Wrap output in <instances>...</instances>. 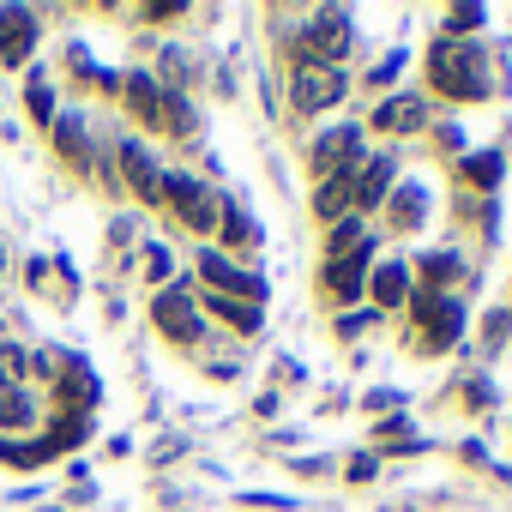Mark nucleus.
Masks as SVG:
<instances>
[{
    "label": "nucleus",
    "instance_id": "nucleus-19",
    "mask_svg": "<svg viewBox=\"0 0 512 512\" xmlns=\"http://www.w3.org/2000/svg\"><path fill=\"white\" fill-rule=\"evenodd\" d=\"M199 314L223 320L235 338H253V332L266 326V308H260V302H241V296H199Z\"/></svg>",
    "mask_w": 512,
    "mask_h": 512
},
{
    "label": "nucleus",
    "instance_id": "nucleus-22",
    "mask_svg": "<svg viewBox=\"0 0 512 512\" xmlns=\"http://www.w3.org/2000/svg\"><path fill=\"white\" fill-rule=\"evenodd\" d=\"M356 175H332V181H314V217L332 229V223H344V217H356V187H350Z\"/></svg>",
    "mask_w": 512,
    "mask_h": 512
},
{
    "label": "nucleus",
    "instance_id": "nucleus-25",
    "mask_svg": "<svg viewBox=\"0 0 512 512\" xmlns=\"http://www.w3.org/2000/svg\"><path fill=\"white\" fill-rule=\"evenodd\" d=\"M91 428H97L91 416H73V410H55V416H49V428H43V440L55 446V458H67V452H79V446L91 440Z\"/></svg>",
    "mask_w": 512,
    "mask_h": 512
},
{
    "label": "nucleus",
    "instance_id": "nucleus-38",
    "mask_svg": "<svg viewBox=\"0 0 512 512\" xmlns=\"http://www.w3.org/2000/svg\"><path fill=\"white\" fill-rule=\"evenodd\" d=\"M488 404H494V386L488 380H470L464 386V410H488Z\"/></svg>",
    "mask_w": 512,
    "mask_h": 512
},
{
    "label": "nucleus",
    "instance_id": "nucleus-23",
    "mask_svg": "<svg viewBox=\"0 0 512 512\" xmlns=\"http://www.w3.org/2000/svg\"><path fill=\"white\" fill-rule=\"evenodd\" d=\"M500 169H506V157H500V151H464L452 175H458V187H464V193H494V187H500Z\"/></svg>",
    "mask_w": 512,
    "mask_h": 512
},
{
    "label": "nucleus",
    "instance_id": "nucleus-31",
    "mask_svg": "<svg viewBox=\"0 0 512 512\" xmlns=\"http://www.w3.org/2000/svg\"><path fill=\"white\" fill-rule=\"evenodd\" d=\"M157 127L175 133V139H193V109H187L181 91H163V121H157Z\"/></svg>",
    "mask_w": 512,
    "mask_h": 512
},
{
    "label": "nucleus",
    "instance_id": "nucleus-18",
    "mask_svg": "<svg viewBox=\"0 0 512 512\" xmlns=\"http://www.w3.org/2000/svg\"><path fill=\"white\" fill-rule=\"evenodd\" d=\"M49 392H55V410H73V416H91V410L103 404V380H97L85 362H73Z\"/></svg>",
    "mask_w": 512,
    "mask_h": 512
},
{
    "label": "nucleus",
    "instance_id": "nucleus-7",
    "mask_svg": "<svg viewBox=\"0 0 512 512\" xmlns=\"http://www.w3.org/2000/svg\"><path fill=\"white\" fill-rule=\"evenodd\" d=\"M380 266V247H374V235L356 247V253H344V260H320V296L344 314V308H356L362 296H368V272Z\"/></svg>",
    "mask_w": 512,
    "mask_h": 512
},
{
    "label": "nucleus",
    "instance_id": "nucleus-28",
    "mask_svg": "<svg viewBox=\"0 0 512 512\" xmlns=\"http://www.w3.org/2000/svg\"><path fill=\"white\" fill-rule=\"evenodd\" d=\"M488 25V13L482 7H446V19H440V37H458V43H476V31Z\"/></svg>",
    "mask_w": 512,
    "mask_h": 512
},
{
    "label": "nucleus",
    "instance_id": "nucleus-8",
    "mask_svg": "<svg viewBox=\"0 0 512 512\" xmlns=\"http://www.w3.org/2000/svg\"><path fill=\"white\" fill-rule=\"evenodd\" d=\"M368 157V127H326L314 145H308V175L314 181H332V175H356Z\"/></svg>",
    "mask_w": 512,
    "mask_h": 512
},
{
    "label": "nucleus",
    "instance_id": "nucleus-27",
    "mask_svg": "<svg viewBox=\"0 0 512 512\" xmlns=\"http://www.w3.org/2000/svg\"><path fill=\"white\" fill-rule=\"evenodd\" d=\"M362 241H368V223H362V217L332 223V229H326V260H344V253H356Z\"/></svg>",
    "mask_w": 512,
    "mask_h": 512
},
{
    "label": "nucleus",
    "instance_id": "nucleus-6",
    "mask_svg": "<svg viewBox=\"0 0 512 512\" xmlns=\"http://www.w3.org/2000/svg\"><path fill=\"white\" fill-rule=\"evenodd\" d=\"M193 272H199L205 296H241V302H260V308H266V278H253L241 260H229V253H223L217 241H199Z\"/></svg>",
    "mask_w": 512,
    "mask_h": 512
},
{
    "label": "nucleus",
    "instance_id": "nucleus-29",
    "mask_svg": "<svg viewBox=\"0 0 512 512\" xmlns=\"http://www.w3.org/2000/svg\"><path fill=\"white\" fill-rule=\"evenodd\" d=\"M25 109H31V121L49 133L55 127V91H49V73H31V85H25Z\"/></svg>",
    "mask_w": 512,
    "mask_h": 512
},
{
    "label": "nucleus",
    "instance_id": "nucleus-36",
    "mask_svg": "<svg viewBox=\"0 0 512 512\" xmlns=\"http://www.w3.org/2000/svg\"><path fill=\"white\" fill-rule=\"evenodd\" d=\"M434 151H446V157H464V133H458L452 121H440V127H434Z\"/></svg>",
    "mask_w": 512,
    "mask_h": 512
},
{
    "label": "nucleus",
    "instance_id": "nucleus-41",
    "mask_svg": "<svg viewBox=\"0 0 512 512\" xmlns=\"http://www.w3.org/2000/svg\"><path fill=\"white\" fill-rule=\"evenodd\" d=\"M25 284L31 290H49V260H25Z\"/></svg>",
    "mask_w": 512,
    "mask_h": 512
},
{
    "label": "nucleus",
    "instance_id": "nucleus-32",
    "mask_svg": "<svg viewBox=\"0 0 512 512\" xmlns=\"http://www.w3.org/2000/svg\"><path fill=\"white\" fill-rule=\"evenodd\" d=\"M368 326H380V314H374V308H344V314L332 320V332H338L344 344H356V338H362Z\"/></svg>",
    "mask_w": 512,
    "mask_h": 512
},
{
    "label": "nucleus",
    "instance_id": "nucleus-42",
    "mask_svg": "<svg viewBox=\"0 0 512 512\" xmlns=\"http://www.w3.org/2000/svg\"><path fill=\"white\" fill-rule=\"evenodd\" d=\"M0 278H7V247H0Z\"/></svg>",
    "mask_w": 512,
    "mask_h": 512
},
{
    "label": "nucleus",
    "instance_id": "nucleus-1",
    "mask_svg": "<svg viewBox=\"0 0 512 512\" xmlns=\"http://www.w3.org/2000/svg\"><path fill=\"white\" fill-rule=\"evenodd\" d=\"M422 67H428V91H434V97H446V103H488V91H494L482 43L434 37V43H428V55H422Z\"/></svg>",
    "mask_w": 512,
    "mask_h": 512
},
{
    "label": "nucleus",
    "instance_id": "nucleus-13",
    "mask_svg": "<svg viewBox=\"0 0 512 512\" xmlns=\"http://www.w3.org/2000/svg\"><path fill=\"white\" fill-rule=\"evenodd\" d=\"M43 31H37V13L31 7H0V61L7 67H25L37 55Z\"/></svg>",
    "mask_w": 512,
    "mask_h": 512
},
{
    "label": "nucleus",
    "instance_id": "nucleus-10",
    "mask_svg": "<svg viewBox=\"0 0 512 512\" xmlns=\"http://www.w3.org/2000/svg\"><path fill=\"white\" fill-rule=\"evenodd\" d=\"M428 127H434L428 121V97H416V91H392L368 115V133H380V139H410V133H428Z\"/></svg>",
    "mask_w": 512,
    "mask_h": 512
},
{
    "label": "nucleus",
    "instance_id": "nucleus-4",
    "mask_svg": "<svg viewBox=\"0 0 512 512\" xmlns=\"http://www.w3.org/2000/svg\"><path fill=\"white\" fill-rule=\"evenodd\" d=\"M350 49H356V19L338 7L302 19V31H296V61H308V67H344Z\"/></svg>",
    "mask_w": 512,
    "mask_h": 512
},
{
    "label": "nucleus",
    "instance_id": "nucleus-20",
    "mask_svg": "<svg viewBox=\"0 0 512 512\" xmlns=\"http://www.w3.org/2000/svg\"><path fill=\"white\" fill-rule=\"evenodd\" d=\"M410 272H416V290L452 296V290H458V278H464V253H452V247L440 253V247H434V253H422V260H416Z\"/></svg>",
    "mask_w": 512,
    "mask_h": 512
},
{
    "label": "nucleus",
    "instance_id": "nucleus-16",
    "mask_svg": "<svg viewBox=\"0 0 512 512\" xmlns=\"http://www.w3.org/2000/svg\"><path fill=\"white\" fill-rule=\"evenodd\" d=\"M428 205H434V199H428L422 181H398L380 211H386V229H392V235H416V229L428 223Z\"/></svg>",
    "mask_w": 512,
    "mask_h": 512
},
{
    "label": "nucleus",
    "instance_id": "nucleus-30",
    "mask_svg": "<svg viewBox=\"0 0 512 512\" xmlns=\"http://www.w3.org/2000/svg\"><path fill=\"white\" fill-rule=\"evenodd\" d=\"M73 362H79L73 350H31V362H25V374H37L43 386H55V380H61V374L73 368Z\"/></svg>",
    "mask_w": 512,
    "mask_h": 512
},
{
    "label": "nucleus",
    "instance_id": "nucleus-11",
    "mask_svg": "<svg viewBox=\"0 0 512 512\" xmlns=\"http://www.w3.org/2000/svg\"><path fill=\"white\" fill-rule=\"evenodd\" d=\"M398 175H404V169H398V151H368L362 169H356V181H350V187H356V217H362V211H380V205L392 199Z\"/></svg>",
    "mask_w": 512,
    "mask_h": 512
},
{
    "label": "nucleus",
    "instance_id": "nucleus-17",
    "mask_svg": "<svg viewBox=\"0 0 512 512\" xmlns=\"http://www.w3.org/2000/svg\"><path fill=\"white\" fill-rule=\"evenodd\" d=\"M458 338H464V302L458 296H440L434 320L416 332V350L422 356H446V350H458Z\"/></svg>",
    "mask_w": 512,
    "mask_h": 512
},
{
    "label": "nucleus",
    "instance_id": "nucleus-14",
    "mask_svg": "<svg viewBox=\"0 0 512 512\" xmlns=\"http://www.w3.org/2000/svg\"><path fill=\"white\" fill-rule=\"evenodd\" d=\"M49 145H55V157H61L67 169H79V175H91V169H97V145H91V127H85L79 115H55Z\"/></svg>",
    "mask_w": 512,
    "mask_h": 512
},
{
    "label": "nucleus",
    "instance_id": "nucleus-39",
    "mask_svg": "<svg viewBox=\"0 0 512 512\" xmlns=\"http://www.w3.org/2000/svg\"><path fill=\"white\" fill-rule=\"evenodd\" d=\"M404 434H410V416H392V422H380V428H374V440H380V446H392V440H404Z\"/></svg>",
    "mask_w": 512,
    "mask_h": 512
},
{
    "label": "nucleus",
    "instance_id": "nucleus-34",
    "mask_svg": "<svg viewBox=\"0 0 512 512\" xmlns=\"http://www.w3.org/2000/svg\"><path fill=\"white\" fill-rule=\"evenodd\" d=\"M512 338V314L500 308V314H488V326H482V350H500Z\"/></svg>",
    "mask_w": 512,
    "mask_h": 512
},
{
    "label": "nucleus",
    "instance_id": "nucleus-40",
    "mask_svg": "<svg viewBox=\"0 0 512 512\" xmlns=\"http://www.w3.org/2000/svg\"><path fill=\"white\" fill-rule=\"evenodd\" d=\"M374 470H380V458H374V452H362V458H356L344 476H350V482H374Z\"/></svg>",
    "mask_w": 512,
    "mask_h": 512
},
{
    "label": "nucleus",
    "instance_id": "nucleus-2",
    "mask_svg": "<svg viewBox=\"0 0 512 512\" xmlns=\"http://www.w3.org/2000/svg\"><path fill=\"white\" fill-rule=\"evenodd\" d=\"M163 211H169L187 235H199V241L217 235V193H211L205 175H193V169H163Z\"/></svg>",
    "mask_w": 512,
    "mask_h": 512
},
{
    "label": "nucleus",
    "instance_id": "nucleus-26",
    "mask_svg": "<svg viewBox=\"0 0 512 512\" xmlns=\"http://www.w3.org/2000/svg\"><path fill=\"white\" fill-rule=\"evenodd\" d=\"M0 464L7 470H43V464H55V446L37 434V440H0Z\"/></svg>",
    "mask_w": 512,
    "mask_h": 512
},
{
    "label": "nucleus",
    "instance_id": "nucleus-35",
    "mask_svg": "<svg viewBox=\"0 0 512 512\" xmlns=\"http://www.w3.org/2000/svg\"><path fill=\"white\" fill-rule=\"evenodd\" d=\"M139 19L145 25H175V19H187V7H181V0H157V7H145Z\"/></svg>",
    "mask_w": 512,
    "mask_h": 512
},
{
    "label": "nucleus",
    "instance_id": "nucleus-9",
    "mask_svg": "<svg viewBox=\"0 0 512 512\" xmlns=\"http://www.w3.org/2000/svg\"><path fill=\"white\" fill-rule=\"evenodd\" d=\"M109 169L121 175V187H127V193H133L139 205H151V211L163 205V163L151 157V145H145V139H121V145H115V163H109Z\"/></svg>",
    "mask_w": 512,
    "mask_h": 512
},
{
    "label": "nucleus",
    "instance_id": "nucleus-33",
    "mask_svg": "<svg viewBox=\"0 0 512 512\" xmlns=\"http://www.w3.org/2000/svg\"><path fill=\"white\" fill-rule=\"evenodd\" d=\"M139 260H145V278L169 290V278H175V260H169V247H163V241H145V253H139Z\"/></svg>",
    "mask_w": 512,
    "mask_h": 512
},
{
    "label": "nucleus",
    "instance_id": "nucleus-21",
    "mask_svg": "<svg viewBox=\"0 0 512 512\" xmlns=\"http://www.w3.org/2000/svg\"><path fill=\"white\" fill-rule=\"evenodd\" d=\"M121 97H127V115L139 127H157L163 121V85L151 73H121Z\"/></svg>",
    "mask_w": 512,
    "mask_h": 512
},
{
    "label": "nucleus",
    "instance_id": "nucleus-37",
    "mask_svg": "<svg viewBox=\"0 0 512 512\" xmlns=\"http://www.w3.org/2000/svg\"><path fill=\"white\" fill-rule=\"evenodd\" d=\"M398 67H404V55H386V61H380L374 73H368V85H374V91H386V85L398 79Z\"/></svg>",
    "mask_w": 512,
    "mask_h": 512
},
{
    "label": "nucleus",
    "instance_id": "nucleus-15",
    "mask_svg": "<svg viewBox=\"0 0 512 512\" xmlns=\"http://www.w3.org/2000/svg\"><path fill=\"white\" fill-rule=\"evenodd\" d=\"M43 422V398H37V386H7L0 392V440H25L31 428Z\"/></svg>",
    "mask_w": 512,
    "mask_h": 512
},
{
    "label": "nucleus",
    "instance_id": "nucleus-12",
    "mask_svg": "<svg viewBox=\"0 0 512 512\" xmlns=\"http://www.w3.org/2000/svg\"><path fill=\"white\" fill-rule=\"evenodd\" d=\"M368 296H374V314H380V320H386V314H404V302L416 296L410 260H380V266L368 272Z\"/></svg>",
    "mask_w": 512,
    "mask_h": 512
},
{
    "label": "nucleus",
    "instance_id": "nucleus-24",
    "mask_svg": "<svg viewBox=\"0 0 512 512\" xmlns=\"http://www.w3.org/2000/svg\"><path fill=\"white\" fill-rule=\"evenodd\" d=\"M253 241H260V229H253V217L235 205V199H217V247L229 253V260H235V253L241 247H253Z\"/></svg>",
    "mask_w": 512,
    "mask_h": 512
},
{
    "label": "nucleus",
    "instance_id": "nucleus-3",
    "mask_svg": "<svg viewBox=\"0 0 512 512\" xmlns=\"http://www.w3.org/2000/svg\"><path fill=\"white\" fill-rule=\"evenodd\" d=\"M151 332L175 350V356H193L205 344V320H199V296L187 284H169L151 296Z\"/></svg>",
    "mask_w": 512,
    "mask_h": 512
},
{
    "label": "nucleus",
    "instance_id": "nucleus-5",
    "mask_svg": "<svg viewBox=\"0 0 512 512\" xmlns=\"http://www.w3.org/2000/svg\"><path fill=\"white\" fill-rule=\"evenodd\" d=\"M350 97V73L344 67H308V61H290V115L308 121V115H326Z\"/></svg>",
    "mask_w": 512,
    "mask_h": 512
}]
</instances>
